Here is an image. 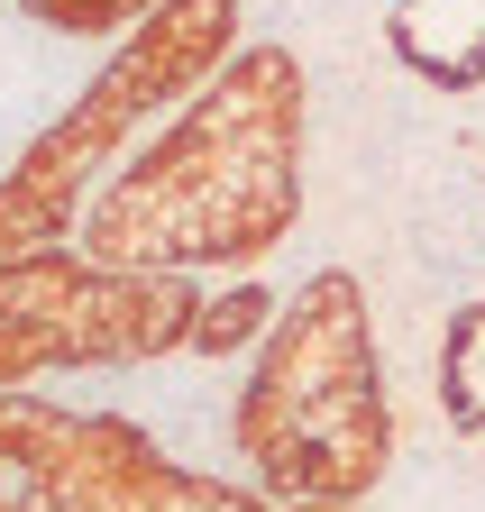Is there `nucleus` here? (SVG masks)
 Here are the masks:
<instances>
[{"mask_svg": "<svg viewBox=\"0 0 485 512\" xmlns=\"http://www.w3.org/2000/svg\"><path fill=\"white\" fill-rule=\"evenodd\" d=\"M293 119H302L293 64L275 46L238 55L220 92L101 202L92 247L110 266L266 256L293 220Z\"/></svg>", "mask_w": 485, "mask_h": 512, "instance_id": "obj_1", "label": "nucleus"}, {"mask_svg": "<svg viewBox=\"0 0 485 512\" xmlns=\"http://www.w3.org/2000/svg\"><path fill=\"white\" fill-rule=\"evenodd\" d=\"M46 19H65V28H110V19H129V10H147V0H37Z\"/></svg>", "mask_w": 485, "mask_h": 512, "instance_id": "obj_6", "label": "nucleus"}, {"mask_svg": "<svg viewBox=\"0 0 485 512\" xmlns=\"http://www.w3.org/2000/svg\"><path fill=\"white\" fill-rule=\"evenodd\" d=\"M302 512H348V503H302Z\"/></svg>", "mask_w": 485, "mask_h": 512, "instance_id": "obj_7", "label": "nucleus"}, {"mask_svg": "<svg viewBox=\"0 0 485 512\" xmlns=\"http://www.w3.org/2000/svg\"><path fill=\"white\" fill-rule=\"evenodd\" d=\"M449 412L485 421V311H467L449 330Z\"/></svg>", "mask_w": 485, "mask_h": 512, "instance_id": "obj_5", "label": "nucleus"}, {"mask_svg": "<svg viewBox=\"0 0 485 512\" xmlns=\"http://www.w3.org/2000/svg\"><path fill=\"white\" fill-rule=\"evenodd\" d=\"M266 311H275V302H266L257 284H238V293H220V302L193 311V339H202L211 357H229V348H248V339L266 330Z\"/></svg>", "mask_w": 485, "mask_h": 512, "instance_id": "obj_4", "label": "nucleus"}, {"mask_svg": "<svg viewBox=\"0 0 485 512\" xmlns=\"http://www.w3.org/2000/svg\"><path fill=\"white\" fill-rule=\"evenodd\" d=\"M248 458L275 494L302 503H357L385 476V412H376V366H367V311L348 275H312L302 302L275 320L266 366L248 384Z\"/></svg>", "mask_w": 485, "mask_h": 512, "instance_id": "obj_2", "label": "nucleus"}, {"mask_svg": "<svg viewBox=\"0 0 485 512\" xmlns=\"http://www.w3.org/2000/svg\"><path fill=\"white\" fill-rule=\"evenodd\" d=\"M394 46L431 83H476L485 74V0H403Z\"/></svg>", "mask_w": 485, "mask_h": 512, "instance_id": "obj_3", "label": "nucleus"}]
</instances>
